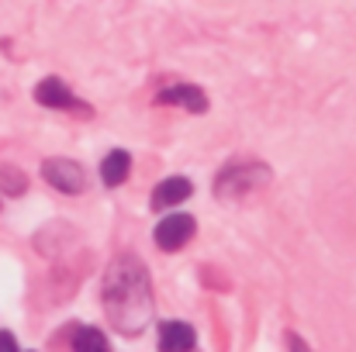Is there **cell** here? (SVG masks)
I'll use <instances>...</instances> for the list:
<instances>
[{
  "label": "cell",
  "instance_id": "1",
  "mask_svg": "<svg viewBox=\"0 0 356 352\" xmlns=\"http://www.w3.org/2000/svg\"><path fill=\"white\" fill-rule=\"evenodd\" d=\"M104 311L121 335H138L152 321L149 273L135 255H118L104 276Z\"/></svg>",
  "mask_w": 356,
  "mask_h": 352
},
{
  "label": "cell",
  "instance_id": "2",
  "mask_svg": "<svg viewBox=\"0 0 356 352\" xmlns=\"http://www.w3.org/2000/svg\"><path fill=\"white\" fill-rule=\"evenodd\" d=\"M263 183H270V169L263 162H232L218 173L215 194L218 197H238V194H249Z\"/></svg>",
  "mask_w": 356,
  "mask_h": 352
},
{
  "label": "cell",
  "instance_id": "3",
  "mask_svg": "<svg viewBox=\"0 0 356 352\" xmlns=\"http://www.w3.org/2000/svg\"><path fill=\"white\" fill-rule=\"evenodd\" d=\"M42 176H45L59 194H83V187H87V173H83V166H76L73 159H45Z\"/></svg>",
  "mask_w": 356,
  "mask_h": 352
},
{
  "label": "cell",
  "instance_id": "4",
  "mask_svg": "<svg viewBox=\"0 0 356 352\" xmlns=\"http://www.w3.org/2000/svg\"><path fill=\"white\" fill-rule=\"evenodd\" d=\"M194 232H197V225H194L191 215H166L156 225V245L166 249V252H177V249H184L194 238Z\"/></svg>",
  "mask_w": 356,
  "mask_h": 352
},
{
  "label": "cell",
  "instance_id": "5",
  "mask_svg": "<svg viewBox=\"0 0 356 352\" xmlns=\"http://www.w3.org/2000/svg\"><path fill=\"white\" fill-rule=\"evenodd\" d=\"M191 194H194L191 180L170 176V180H163V183L152 190V208H156V211H166V208H173V204H184Z\"/></svg>",
  "mask_w": 356,
  "mask_h": 352
},
{
  "label": "cell",
  "instance_id": "6",
  "mask_svg": "<svg viewBox=\"0 0 356 352\" xmlns=\"http://www.w3.org/2000/svg\"><path fill=\"white\" fill-rule=\"evenodd\" d=\"M35 101H38L42 108H80V104L73 101L70 87H66L63 80H56V76H49V80H42V83L35 87ZM80 111H87V108H80Z\"/></svg>",
  "mask_w": 356,
  "mask_h": 352
},
{
  "label": "cell",
  "instance_id": "7",
  "mask_svg": "<svg viewBox=\"0 0 356 352\" xmlns=\"http://www.w3.org/2000/svg\"><path fill=\"white\" fill-rule=\"evenodd\" d=\"M159 104H180V108H187V111H194V115H204V111H208V97H204L194 83H177V87L163 90V94H159Z\"/></svg>",
  "mask_w": 356,
  "mask_h": 352
},
{
  "label": "cell",
  "instance_id": "8",
  "mask_svg": "<svg viewBox=\"0 0 356 352\" xmlns=\"http://www.w3.org/2000/svg\"><path fill=\"white\" fill-rule=\"evenodd\" d=\"M194 349V328L184 321H166L159 328V352H191Z\"/></svg>",
  "mask_w": 356,
  "mask_h": 352
},
{
  "label": "cell",
  "instance_id": "9",
  "mask_svg": "<svg viewBox=\"0 0 356 352\" xmlns=\"http://www.w3.org/2000/svg\"><path fill=\"white\" fill-rule=\"evenodd\" d=\"M128 169H131V156H128L124 149H115V152H108L104 162H101V180H104L108 187H118V183L128 180Z\"/></svg>",
  "mask_w": 356,
  "mask_h": 352
},
{
  "label": "cell",
  "instance_id": "10",
  "mask_svg": "<svg viewBox=\"0 0 356 352\" xmlns=\"http://www.w3.org/2000/svg\"><path fill=\"white\" fill-rule=\"evenodd\" d=\"M24 190H28V176H24L17 166H0V194L21 197Z\"/></svg>",
  "mask_w": 356,
  "mask_h": 352
},
{
  "label": "cell",
  "instance_id": "11",
  "mask_svg": "<svg viewBox=\"0 0 356 352\" xmlns=\"http://www.w3.org/2000/svg\"><path fill=\"white\" fill-rule=\"evenodd\" d=\"M73 352H111V349H108L104 332H97V328H80L76 339H73Z\"/></svg>",
  "mask_w": 356,
  "mask_h": 352
},
{
  "label": "cell",
  "instance_id": "12",
  "mask_svg": "<svg viewBox=\"0 0 356 352\" xmlns=\"http://www.w3.org/2000/svg\"><path fill=\"white\" fill-rule=\"evenodd\" d=\"M0 352H17V342L10 332H0Z\"/></svg>",
  "mask_w": 356,
  "mask_h": 352
},
{
  "label": "cell",
  "instance_id": "13",
  "mask_svg": "<svg viewBox=\"0 0 356 352\" xmlns=\"http://www.w3.org/2000/svg\"><path fill=\"white\" fill-rule=\"evenodd\" d=\"M291 352H312V349H308V346H305L298 335H291Z\"/></svg>",
  "mask_w": 356,
  "mask_h": 352
}]
</instances>
